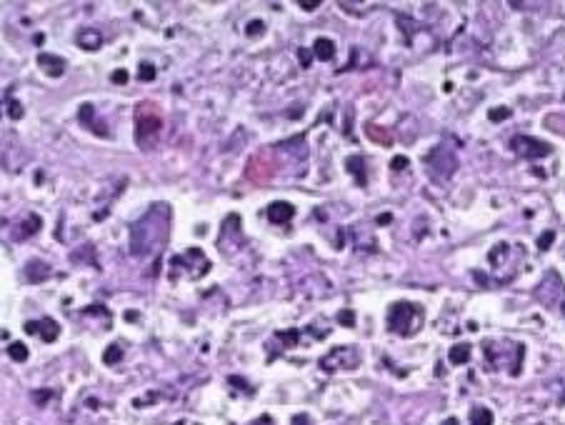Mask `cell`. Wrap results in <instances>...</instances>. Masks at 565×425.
Wrapping results in <instances>:
<instances>
[{
  "instance_id": "23",
  "label": "cell",
  "mask_w": 565,
  "mask_h": 425,
  "mask_svg": "<svg viewBox=\"0 0 565 425\" xmlns=\"http://www.w3.org/2000/svg\"><path fill=\"white\" fill-rule=\"evenodd\" d=\"M338 323H340V325H345V328H355V313L350 310V308L338 310Z\"/></svg>"
},
{
  "instance_id": "37",
  "label": "cell",
  "mask_w": 565,
  "mask_h": 425,
  "mask_svg": "<svg viewBox=\"0 0 565 425\" xmlns=\"http://www.w3.org/2000/svg\"><path fill=\"white\" fill-rule=\"evenodd\" d=\"M563 313H565V303H563Z\"/></svg>"
},
{
  "instance_id": "17",
  "label": "cell",
  "mask_w": 565,
  "mask_h": 425,
  "mask_svg": "<svg viewBox=\"0 0 565 425\" xmlns=\"http://www.w3.org/2000/svg\"><path fill=\"white\" fill-rule=\"evenodd\" d=\"M275 338L282 340V348H295L298 340H300V330L298 328H288V330H278Z\"/></svg>"
},
{
  "instance_id": "33",
  "label": "cell",
  "mask_w": 565,
  "mask_h": 425,
  "mask_svg": "<svg viewBox=\"0 0 565 425\" xmlns=\"http://www.w3.org/2000/svg\"><path fill=\"white\" fill-rule=\"evenodd\" d=\"M320 5V0H300V8L303 10H315Z\"/></svg>"
},
{
  "instance_id": "34",
  "label": "cell",
  "mask_w": 565,
  "mask_h": 425,
  "mask_svg": "<svg viewBox=\"0 0 565 425\" xmlns=\"http://www.w3.org/2000/svg\"><path fill=\"white\" fill-rule=\"evenodd\" d=\"M290 423L293 425H310V418H308V415H295Z\"/></svg>"
},
{
  "instance_id": "32",
  "label": "cell",
  "mask_w": 565,
  "mask_h": 425,
  "mask_svg": "<svg viewBox=\"0 0 565 425\" xmlns=\"http://www.w3.org/2000/svg\"><path fill=\"white\" fill-rule=\"evenodd\" d=\"M390 168H393V170H403V168H408V158H405V155H395L393 163H390Z\"/></svg>"
},
{
  "instance_id": "24",
  "label": "cell",
  "mask_w": 565,
  "mask_h": 425,
  "mask_svg": "<svg viewBox=\"0 0 565 425\" xmlns=\"http://www.w3.org/2000/svg\"><path fill=\"white\" fill-rule=\"evenodd\" d=\"M138 78H140L143 83H145V80H148V83H150V80H155V68H153L150 63H140V68H138Z\"/></svg>"
},
{
  "instance_id": "18",
  "label": "cell",
  "mask_w": 565,
  "mask_h": 425,
  "mask_svg": "<svg viewBox=\"0 0 565 425\" xmlns=\"http://www.w3.org/2000/svg\"><path fill=\"white\" fill-rule=\"evenodd\" d=\"M123 348H120V345H118V343H113V345H108V348H105V353H103V363H105V365H118V363H120V360H123Z\"/></svg>"
},
{
  "instance_id": "21",
  "label": "cell",
  "mask_w": 565,
  "mask_h": 425,
  "mask_svg": "<svg viewBox=\"0 0 565 425\" xmlns=\"http://www.w3.org/2000/svg\"><path fill=\"white\" fill-rule=\"evenodd\" d=\"M40 223H43V220H40L38 215H30V218H28V223H23V230H20V235H25V238H28V235L38 233V230H40Z\"/></svg>"
},
{
  "instance_id": "12",
  "label": "cell",
  "mask_w": 565,
  "mask_h": 425,
  "mask_svg": "<svg viewBox=\"0 0 565 425\" xmlns=\"http://www.w3.org/2000/svg\"><path fill=\"white\" fill-rule=\"evenodd\" d=\"M38 335L45 340V343H55V338L60 335V325L53 320V318H43L38 323Z\"/></svg>"
},
{
  "instance_id": "36",
  "label": "cell",
  "mask_w": 565,
  "mask_h": 425,
  "mask_svg": "<svg viewBox=\"0 0 565 425\" xmlns=\"http://www.w3.org/2000/svg\"><path fill=\"white\" fill-rule=\"evenodd\" d=\"M440 425H458V418H448V420H443Z\"/></svg>"
},
{
  "instance_id": "9",
  "label": "cell",
  "mask_w": 565,
  "mask_h": 425,
  "mask_svg": "<svg viewBox=\"0 0 565 425\" xmlns=\"http://www.w3.org/2000/svg\"><path fill=\"white\" fill-rule=\"evenodd\" d=\"M345 170L353 175L355 183H358L360 188L368 185V173H365V158H363V155H350V158H345Z\"/></svg>"
},
{
  "instance_id": "6",
  "label": "cell",
  "mask_w": 565,
  "mask_h": 425,
  "mask_svg": "<svg viewBox=\"0 0 565 425\" xmlns=\"http://www.w3.org/2000/svg\"><path fill=\"white\" fill-rule=\"evenodd\" d=\"M510 148H513V153H518L525 160H538V158H545V155L553 153V148L545 140H538V138H530V135H515L510 140Z\"/></svg>"
},
{
  "instance_id": "30",
  "label": "cell",
  "mask_w": 565,
  "mask_h": 425,
  "mask_svg": "<svg viewBox=\"0 0 565 425\" xmlns=\"http://www.w3.org/2000/svg\"><path fill=\"white\" fill-rule=\"evenodd\" d=\"M128 78H130V75H128V70H115L113 75H110V80H113L115 85H125V83H128Z\"/></svg>"
},
{
  "instance_id": "20",
  "label": "cell",
  "mask_w": 565,
  "mask_h": 425,
  "mask_svg": "<svg viewBox=\"0 0 565 425\" xmlns=\"http://www.w3.org/2000/svg\"><path fill=\"white\" fill-rule=\"evenodd\" d=\"M8 355H10V360H15V363H25V360H28V348H25L23 343H10V345H8Z\"/></svg>"
},
{
  "instance_id": "15",
  "label": "cell",
  "mask_w": 565,
  "mask_h": 425,
  "mask_svg": "<svg viewBox=\"0 0 565 425\" xmlns=\"http://www.w3.org/2000/svg\"><path fill=\"white\" fill-rule=\"evenodd\" d=\"M448 360H450L453 365H465V363L470 360V345H468V343H458V345H453L450 353H448Z\"/></svg>"
},
{
  "instance_id": "26",
  "label": "cell",
  "mask_w": 565,
  "mask_h": 425,
  "mask_svg": "<svg viewBox=\"0 0 565 425\" xmlns=\"http://www.w3.org/2000/svg\"><path fill=\"white\" fill-rule=\"evenodd\" d=\"M228 383L235 388V390H248V393H253V388H248V380L245 378H238V375H230L228 378Z\"/></svg>"
},
{
  "instance_id": "28",
  "label": "cell",
  "mask_w": 565,
  "mask_h": 425,
  "mask_svg": "<svg viewBox=\"0 0 565 425\" xmlns=\"http://www.w3.org/2000/svg\"><path fill=\"white\" fill-rule=\"evenodd\" d=\"M553 240H555V233H553V230H548V233H543V235L538 238V248H540V250H548Z\"/></svg>"
},
{
  "instance_id": "8",
  "label": "cell",
  "mask_w": 565,
  "mask_h": 425,
  "mask_svg": "<svg viewBox=\"0 0 565 425\" xmlns=\"http://www.w3.org/2000/svg\"><path fill=\"white\" fill-rule=\"evenodd\" d=\"M38 65L43 68L45 75H50V78H60L65 73V60L58 58V55H50V53H40L38 55Z\"/></svg>"
},
{
  "instance_id": "25",
  "label": "cell",
  "mask_w": 565,
  "mask_h": 425,
  "mask_svg": "<svg viewBox=\"0 0 565 425\" xmlns=\"http://www.w3.org/2000/svg\"><path fill=\"white\" fill-rule=\"evenodd\" d=\"M488 118L493 120V123H500V120H505V118H510V108H493L490 113H488Z\"/></svg>"
},
{
  "instance_id": "7",
  "label": "cell",
  "mask_w": 565,
  "mask_h": 425,
  "mask_svg": "<svg viewBox=\"0 0 565 425\" xmlns=\"http://www.w3.org/2000/svg\"><path fill=\"white\" fill-rule=\"evenodd\" d=\"M293 215H295V208H293L288 200H275V203H270V205L265 208V218H268L273 225H282V223H288Z\"/></svg>"
},
{
  "instance_id": "29",
  "label": "cell",
  "mask_w": 565,
  "mask_h": 425,
  "mask_svg": "<svg viewBox=\"0 0 565 425\" xmlns=\"http://www.w3.org/2000/svg\"><path fill=\"white\" fill-rule=\"evenodd\" d=\"M50 398H53V393H50V390H35V393H33V400H35L38 405H45Z\"/></svg>"
},
{
  "instance_id": "1",
  "label": "cell",
  "mask_w": 565,
  "mask_h": 425,
  "mask_svg": "<svg viewBox=\"0 0 565 425\" xmlns=\"http://www.w3.org/2000/svg\"><path fill=\"white\" fill-rule=\"evenodd\" d=\"M168 205L155 203L150 210L130 225V250L135 255H148L163 245L168 238Z\"/></svg>"
},
{
  "instance_id": "10",
  "label": "cell",
  "mask_w": 565,
  "mask_h": 425,
  "mask_svg": "<svg viewBox=\"0 0 565 425\" xmlns=\"http://www.w3.org/2000/svg\"><path fill=\"white\" fill-rule=\"evenodd\" d=\"M78 45L85 48V50H98L103 45V35L98 30H93V28H85V30L78 33Z\"/></svg>"
},
{
  "instance_id": "22",
  "label": "cell",
  "mask_w": 565,
  "mask_h": 425,
  "mask_svg": "<svg viewBox=\"0 0 565 425\" xmlns=\"http://www.w3.org/2000/svg\"><path fill=\"white\" fill-rule=\"evenodd\" d=\"M265 33V23L263 20H250L248 25H245V35H250V38H258V35H263Z\"/></svg>"
},
{
  "instance_id": "19",
  "label": "cell",
  "mask_w": 565,
  "mask_h": 425,
  "mask_svg": "<svg viewBox=\"0 0 565 425\" xmlns=\"http://www.w3.org/2000/svg\"><path fill=\"white\" fill-rule=\"evenodd\" d=\"M365 133H368V138H373V140L380 143V145H390L393 143L390 133L388 130H380L378 125H365Z\"/></svg>"
},
{
  "instance_id": "13",
  "label": "cell",
  "mask_w": 565,
  "mask_h": 425,
  "mask_svg": "<svg viewBox=\"0 0 565 425\" xmlns=\"http://www.w3.org/2000/svg\"><path fill=\"white\" fill-rule=\"evenodd\" d=\"M313 55L318 58V60H333L335 58V45H333V40H328V38H318L315 40V45H313Z\"/></svg>"
},
{
  "instance_id": "14",
  "label": "cell",
  "mask_w": 565,
  "mask_h": 425,
  "mask_svg": "<svg viewBox=\"0 0 565 425\" xmlns=\"http://www.w3.org/2000/svg\"><path fill=\"white\" fill-rule=\"evenodd\" d=\"M78 115H80V120H83V123H85V125H88V128H90L93 133H98V135H105V133H103V130L98 128L100 123H95V108H93L90 103H83V105H80V113H78Z\"/></svg>"
},
{
  "instance_id": "2",
  "label": "cell",
  "mask_w": 565,
  "mask_h": 425,
  "mask_svg": "<svg viewBox=\"0 0 565 425\" xmlns=\"http://www.w3.org/2000/svg\"><path fill=\"white\" fill-rule=\"evenodd\" d=\"M425 313L420 305L415 303H393L388 308V330L395 333V335H403V338H410L420 330V323H423Z\"/></svg>"
},
{
  "instance_id": "31",
  "label": "cell",
  "mask_w": 565,
  "mask_h": 425,
  "mask_svg": "<svg viewBox=\"0 0 565 425\" xmlns=\"http://www.w3.org/2000/svg\"><path fill=\"white\" fill-rule=\"evenodd\" d=\"M298 58H300V65L303 68H310V63H313V53H308V50H298Z\"/></svg>"
},
{
  "instance_id": "4",
  "label": "cell",
  "mask_w": 565,
  "mask_h": 425,
  "mask_svg": "<svg viewBox=\"0 0 565 425\" xmlns=\"http://www.w3.org/2000/svg\"><path fill=\"white\" fill-rule=\"evenodd\" d=\"M358 365H360V350L355 345H338L320 358V370H325V373L355 370Z\"/></svg>"
},
{
  "instance_id": "35",
  "label": "cell",
  "mask_w": 565,
  "mask_h": 425,
  "mask_svg": "<svg viewBox=\"0 0 565 425\" xmlns=\"http://www.w3.org/2000/svg\"><path fill=\"white\" fill-rule=\"evenodd\" d=\"M393 220V215L390 212H385V215H378V225H388Z\"/></svg>"
},
{
  "instance_id": "5",
  "label": "cell",
  "mask_w": 565,
  "mask_h": 425,
  "mask_svg": "<svg viewBox=\"0 0 565 425\" xmlns=\"http://www.w3.org/2000/svg\"><path fill=\"white\" fill-rule=\"evenodd\" d=\"M423 163L428 165V170H430V175H433L435 180H445V178H450V175L455 173V168H458V158H455L445 145H438L435 150H430V153L423 158Z\"/></svg>"
},
{
  "instance_id": "3",
  "label": "cell",
  "mask_w": 565,
  "mask_h": 425,
  "mask_svg": "<svg viewBox=\"0 0 565 425\" xmlns=\"http://www.w3.org/2000/svg\"><path fill=\"white\" fill-rule=\"evenodd\" d=\"M163 128V118H160V110L155 108V103L145 100L138 103L135 108V138L140 143V148H148V143H153V138L160 133Z\"/></svg>"
},
{
  "instance_id": "11",
  "label": "cell",
  "mask_w": 565,
  "mask_h": 425,
  "mask_svg": "<svg viewBox=\"0 0 565 425\" xmlns=\"http://www.w3.org/2000/svg\"><path fill=\"white\" fill-rule=\"evenodd\" d=\"M50 275V268L45 265V263H40V260H30L28 265H25V278H28V283H40V280H45Z\"/></svg>"
},
{
  "instance_id": "16",
  "label": "cell",
  "mask_w": 565,
  "mask_h": 425,
  "mask_svg": "<svg viewBox=\"0 0 565 425\" xmlns=\"http://www.w3.org/2000/svg\"><path fill=\"white\" fill-rule=\"evenodd\" d=\"M470 425H493V410L485 405H478L470 410Z\"/></svg>"
},
{
  "instance_id": "27",
  "label": "cell",
  "mask_w": 565,
  "mask_h": 425,
  "mask_svg": "<svg viewBox=\"0 0 565 425\" xmlns=\"http://www.w3.org/2000/svg\"><path fill=\"white\" fill-rule=\"evenodd\" d=\"M8 113H10L13 120H20V118H23V105H20L18 100H10V103H8Z\"/></svg>"
}]
</instances>
